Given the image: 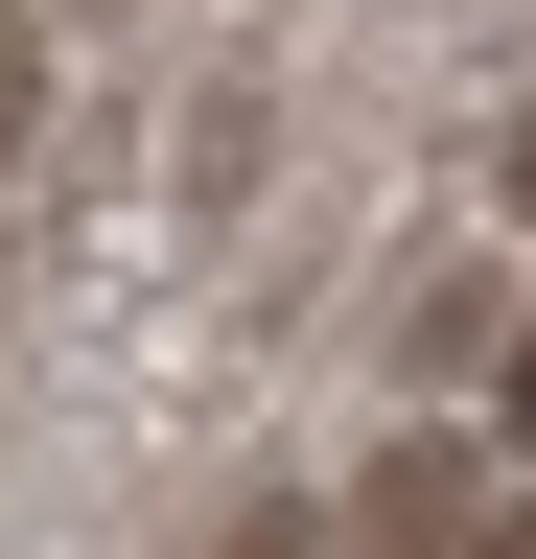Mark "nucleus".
<instances>
[{"label":"nucleus","instance_id":"nucleus-2","mask_svg":"<svg viewBox=\"0 0 536 559\" xmlns=\"http://www.w3.org/2000/svg\"><path fill=\"white\" fill-rule=\"evenodd\" d=\"M490 443H536V326H513V349H490Z\"/></svg>","mask_w":536,"mask_h":559},{"label":"nucleus","instance_id":"nucleus-3","mask_svg":"<svg viewBox=\"0 0 536 559\" xmlns=\"http://www.w3.org/2000/svg\"><path fill=\"white\" fill-rule=\"evenodd\" d=\"M211 559H326V536H303V513H234V536H211Z\"/></svg>","mask_w":536,"mask_h":559},{"label":"nucleus","instance_id":"nucleus-4","mask_svg":"<svg viewBox=\"0 0 536 559\" xmlns=\"http://www.w3.org/2000/svg\"><path fill=\"white\" fill-rule=\"evenodd\" d=\"M466 559H536V489H513V513H490V536H466Z\"/></svg>","mask_w":536,"mask_h":559},{"label":"nucleus","instance_id":"nucleus-1","mask_svg":"<svg viewBox=\"0 0 536 559\" xmlns=\"http://www.w3.org/2000/svg\"><path fill=\"white\" fill-rule=\"evenodd\" d=\"M24 140H47V24L0 0V164H24Z\"/></svg>","mask_w":536,"mask_h":559}]
</instances>
